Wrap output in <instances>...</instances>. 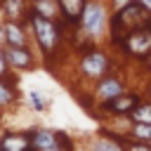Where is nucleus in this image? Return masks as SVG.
Returning <instances> with one entry per match:
<instances>
[{"mask_svg":"<svg viewBox=\"0 0 151 151\" xmlns=\"http://www.w3.org/2000/svg\"><path fill=\"white\" fill-rule=\"evenodd\" d=\"M26 24H28L31 35H33V42L38 45V50L42 52V57H45V59H52V57L59 52L61 40H64V31H61L59 19L38 14V12L31 7V14H28Z\"/></svg>","mask_w":151,"mask_h":151,"instance_id":"obj_1","label":"nucleus"},{"mask_svg":"<svg viewBox=\"0 0 151 151\" xmlns=\"http://www.w3.org/2000/svg\"><path fill=\"white\" fill-rule=\"evenodd\" d=\"M151 19V7L144 2V0H132L127 7H123V9H118V12H113V17L109 19V35H111V45H120V40L130 33V31H134V28H139V26H144L146 21Z\"/></svg>","mask_w":151,"mask_h":151,"instance_id":"obj_2","label":"nucleus"},{"mask_svg":"<svg viewBox=\"0 0 151 151\" xmlns=\"http://www.w3.org/2000/svg\"><path fill=\"white\" fill-rule=\"evenodd\" d=\"M111 68H113L111 54H109L106 50L97 47V45L85 47L83 54H80V59H78V73H80V78L87 80V83H97L101 76L111 73Z\"/></svg>","mask_w":151,"mask_h":151,"instance_id":"obj_3","label":"nucleus"},{"mask_svg":"<svg viewBox=\"0 0 151 151\" xmlns=\"http://www.w3.org/2000/svg\"><path fill=\"white\" fill-rule=\"evenodd\" d=\"M109 28V9L104 0H87L83 17H80V33L85 40H97L104 35V31Z\"/></svg>","mask_w":151,"mask_h":151,"instance_id":"obj_4","label":"nucleus"},{"mask_svg":"<svg viewBox=\"0 0 151 151\" xmlns=\"http://www.w3.org/2000/svg\"><path fill=\"white\" fill-rule=\"evenodd\" d=\"M118 50H120L125 57L134 59V61H146L149 54H151V19H149L144 26L130 31V33L120 40Z\"/></svg>","mask_w":151,"mask_h":151,"instance_id":"obj_5","label":"nucleus"},{"mask_svg":"<svg viewBox=\"0 0 151 151\" xmlns=\"http://www.w3.org/2000/svg\"><path fill=\"white\" fill-rule=\"evenodd\" d=\"M31 139H33V151H59V149H71L73 146L66 132L47 130V127L31 130Z\"/></svg>","mask_w":151,"mask_h":151,"instance_id":"obj_6","label":"nucleus"},{"mask_svg":"<svg viewBox=\"0 0 151 151\" xmlns=\"http://www.w3.org/2000/svg\"><path fill=\"white\" fill-rule=\"evenodd\" d=\"M142 97H144L142 92H120L118 97L99 104V111H104V113H109L113 118H127L142 104Z\"/></svg>","mask_w":151,"mask_h":151,"instance_id":"obj_7","label":"nucleus"},{"mask_svg":"<svg viewBox=\"0 0 151 151\" xmlns=\"http://www.w3.org/2000/svg\"><path fill=\"white\" fill-rule=\"evenodd\" d=\"M120 92H125V83L113 71L106 73V76H101L97 83H92V99H94L97 106L104 104V101H109V99H113V97H118Z\"/></svg>","mask_w":151,"mask_h":151,"instance_id":"obj_8","label":"nucleus"},{"mask_svg":"<svg viewBox=\"0 0 151 151\" xmlns=\"http://www.w3.org/2000/svg\"><path fill=\"white\" fill-rule=\"evenodd\" d=\"M5 54H7V61L14 71L24 73V71H33L38 66V59L33 57L31 47H14V45H5Z\"/></svg>","mask_w":151,"mask_h":151,"instance_id":"obj_9","label":"nucleus"},{"mask_svg":"<svg viewBox=\"0 0 151 151\" xmlns=\"http://www.w3.org/2000/svg\"><path fill=\"white\" fill-rule=\"evenodd\" d=\"M33 40L31 28L26 21H17V19H5V45H14V47H26Z\"/></svg>","mask_w":151,"mask_h":151,"instance_id":"obj_10","label":"nucleus"},{"mask_svg":"<svg viewBox=\"0 0 151 151\" xmlns=\"http://www.w3.org/2000/svg\"><path fill=\"white\" fill-rule=\"evenodd\" d=\"M87 0H59V9H61V21H66L71 28H80V17L85 9Z\"/></svg>","mask_w":151,"mask_h":151,"instance_id":"obj_11","label":"nucleus"},{"mask_svg":"<svg viewBox=\"0 0 151 151\" xmlns=\"http://www.w3.org/2000/svg\"><path fill=\"white\" fill-rule=\"evenodd\" d=\"M0 149L2 151H33L31 132H5L0 137Z\"/></svg>","mask_w":151,"mask_h":151,"instance_id":"obj_12","label":"nucleus"},{"mask_svg":"<svg viewBox=\"0 0 151 151\" xmlns=\"http://www.w3.org/2000/svg\"><path fill=\"white\" fill-rule=\"evenodd\" d=\"M0 12L5 19H17V21H26L31 14V2L26 0H0Z\"/></svg>","mask_w":151,"mask_h":151,"instance_id":"obj_13","label":"nucleus"},{"mask_svg":"<svg viewBox=\"0 0 151 151\" xmlns=\"http://www.w3.org/2000/svg\"><path fill=\"white\" fill-rule=\"evenodd\" d=\"M17 101H19V92H17V85H14L12 76L0 78V111L12 109Z\"/></svg>","mask_w":151,"mask_h":151,"instance_id":"obj_14","label":"nucleus"},{"mask_svg":"<svg viewBox=\"0 0 151 151\" xmlns=\"http://www.w3.org/2000/svg\"><path fill=\"white\" fill-rule=\"evenodd\" d=\"M31 7L38 14H45V17H52V19H59L61 17L59 0H31Z\"/></svg>","mask_w":151,"mask_h":151,"instance_id":"obj_15","label":"nucleus"},{"mask_svg":"<svg viewBox=\"0 0 151 151\" xmlns=\"http://www.w3.org/2000/svg\"><path fill=\"white\" fill-rule=\"evenodd\" d=\"M127 137H132V139L144 142V144L151 146V123H132V120H130Z\"/></svg>","mask_w":151,"mask_h":151,"instance_id":"obj_16","label":"nucleus"},{"mask_svg":"<svg viewBox=\"0 0 151 151\" xmlns=\"http://www.w3.org/2000/svg\"><path fill=\"white\" fill-rule=\"evenodd\" d=\"M26 101H28L31 111H35V113H45V111H47V97H45L40 90H31V92L26 94Z\"/></svg>","mask_w":151,"mask_h":151,"instance_id":"obj_17","label":"nucleus"},{"mask_svg":"<svg viewBox=\"0 0 151 151\" xmlns=\"http://www.w3.org/2000/svg\"><path fill=\"white\" fill-rule=\"evenodd\" d=\"M127 120H132V123H151V99L142 101V104L127 116Z\"/></svg>","mask_w":151,"mask_h":151,"instance_id":"obj_18","label":"nucleus"},{"mask_svg":"<svg viewBox=\"0 0 151 151\" xmlns=\"http://www.w3.org/2000/svg\"><path fill=\"white\" fill-rule=\"evenodd\" d=\"M9 61H7V54H5V45H0V78H7V76H12L9 73Z\"/></svg>","mask_w":151,"mask_h":151,"instance_id":"obj_19","label":"nucleus"},{"mask_svg":"<svg viewBox=\"0 0 151 151\" xmlns=\"http://www.w3.org/2000/svg\"><path fill=\"white\" fill-rule=\"evenodd\" d=\"M132 0H111V9L113 12H118V9H123V7H127Z\"/></svg>","mask_w":151,"mask_h":151,"instance_id":"obj_20","label":"nucleus"},{"mask_svg":"<svg viewBox=\"0 0 151 151\" xmlns=\"http://www.w3.org/2000/svg\"><path fill=\"white\" fill-rule=\"evenodd\" d=\"M0 45H5V17L0 12Z\"/></svg>","mask_w":151,"mask_h":151,"instance_id":"obj_21","label":"nucleus"},{"mask_svg":"<svg viewBox=\"0 0 151 151\" xmlns=\"http://www.w3.org/2000/svg\"><path fill=\"white\" fill-rule=\"evenodd\" d=\"M144 97L151 99V80H149V85H146V90H144Z\"/></svg>","mask_w":151,"mask_h":151,"instance_id":"obj_22","label":"nucleus"},{"mask_svg":"<svg viewBox=\"0 0 151 151\" xmlns=\"http://www.w3.org/2000/svg\"><path fill=\"white\" fill-rule=\"evenodd\" d=\"M144 64H146V73H149V76H151V54H149V59H146V61H144Z\"/></svg>","mask_w":151,"mask_h":151,"instance_id":"obj_23","label":"nucleus"}]
</instances>
